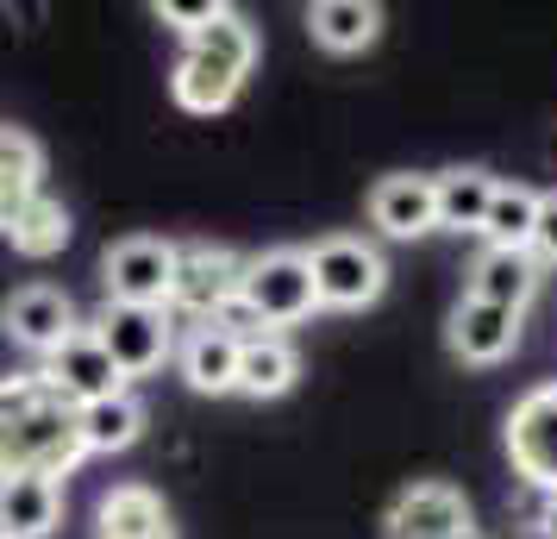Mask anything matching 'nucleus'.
Segmentation results:
<instances>
[{"label":"nucleus","mask_w":557,"mask_h":539,"mask_svg":"<svg viewBox=\"0 0 557 539\" xmlns=\"http://www.w3.org/2000/svg\"><path fill=\"white\" fill-rule=\"evenodd\" d=\"M38 377H45V383H51L57 395L70 402V408H88V402H107V395H120V389H126V383H120V370H113V358L101 352V339H95V327H88V320H82L76 333L57 345L51 358L38 364Z\"/></svg>","instance_id":"obj_11"},{"label":"nucleus","mask_w":557,"mask_h":539,"mask_svg":"<svg viewBox=\"0 0 557 539\" xmlns=\"http://www.w3.org/2000/svg\"><path fill=\"white\" fill-rule=\"evenodd\" d=\"M539 226V188L527 182H495V201L482 213V252H527Z\"/></svg>","instance_id":"obj_23"},{"label":"nucleus","mask_w":557,"mask_h":539,"mask_svg":"<svg viewBox=\"0 0 557 539\" xmlns=\"http://www.w3.org/2000/svg\"><path fill=\"white\" fill-rule=\"evenodd\" d=\"M495 201V176L476 163H457L432 176V226L445 232H482V213Z\"/></svg>","instance_id":"obj_21"},{"label":"nucleus","mask_w":557,"mask_h":539,"mask_svg":"<svg viewBox=\"0 0 557 539\" xmlns=\"http://www.w3.org/2000/svg\"><path fill=\"white\" fill-rule=\"evenodd\" d=\"M176 377L195 395H232V383H238V339L226 333V327H188V333H176Z\"/></svg>","instance_id":"obj_14"},{"label":"nucleus","mask_w":557,"mask_h":539,"mask_svg":"<svg viewBox=\"0 0 557 539\" xmlns=\"http://www.w3.org/2000/svg\"><path fill=\"white\" fill-rule=\"evenodd\" d=\"M63 527L57 477H0V539H51Z\"/></svg>","instance_id":"obj_16"},{"label":"nucleus","mask_w":557,"mask_h":539,"mask_svg":"<svg viewBox=\"0 0 557 539\" xmlns=\"http://www.w3.org/2000/svg\"><path fill=\"white\" fill-rule=\"evenodd\" d=\"M76 327H82V314L70 302V289H57V283H26L0 302V333L13 339L20 352H32L38 364L51 358Z\"/></svg>","instance_id":"obj_9"},{"label":"nucleus","mask_w":557,"mask_h":539,"mask_svg":"<svg viewBox=\"0 0 557 539\" xmlns=\"http://www.w3.org/2000/svg\"><path fill=\"white\" fill-rule=\"evenodd\" d=\"M257 26L238 13V7H220L213 13V26H201L188 45H182L176 70H170V95H176L182 113H195V120H213V113H226L238 101V88L245 76L257 70Z\"/></svg>","instance_id":"obj_2"},{"label":"nucleus","mask_w":557,"mask_h":539,"mask_svg":"<svg viewBox=\"0 0 557 539\" xmlns=\"http://www.w3.org/2000/svg\"><path fill=\"white\" fill-rule=\"evenodd\" d=\"M463 295L507 314H527L532 295H539V264H532V252H476L470 277H463Z\"/></svg>","instance_id":"obj_18"},{"label":"nucleus","mask_w":557,"mask_h":539,"mask_svg":"<svg viewBox=\"0 0 557 539\" xmlns=\"http://www.w3.org/2000/svg\"><path fill=\"white\" fill-rule=\"evenodd\" d=\"M301 383V352L288 333H245L238 339V383L232 395H251V402H276Z\"/></svg>","instance_id":"obj_13"},{"label":"nucleus","mask_w":557,"mask_h":539,"mask_svg":"<svg viewBox=\"0 0 557 539\" xmlns=\"http://www.w3.org/2000/svg\"><path fill=\"white\" fill-rule=\"evenodd\" d=\"M95 539H176L170 502L151 483H113L95 509Z\"/></svg>","instance_id":"obj_15"},{"label":"nucleus","mask_w":557,"mask_h":539,"mask_svg":"<svg viewBox=\"0 0 557 539\" xmlns=\"http://www.w3.org/2000/svg\"><path fill=\"white\" fill-rule=\"evenodd\" d=\"M238 308L257 333H282V327H301L313 320V277H307V252L295 245H276V252L245 257L238 270Z\"/></svg>","instance_id":"obj_3"},{"label":"nucleus","mask_w":557,"mask_h":539,"mask_svg":"<svg viewBox=\"0 0 557 539\" xmlns=\"http://www.w3.org/2000/svg\"><path fill=\"white\" fill-rule=\"evenodd\" d=\"M382 534L388 539H457V534H470V502L445 477H420V483H407L388 502Z\"/></svg>","instance_id":"obj_10"},{"label":"nucleus","mask_w":557,"mask_h":539,"mask_svg":"<svg viewBox=\"0 0 557 539\" xmlns=\"http://www.w3.org/2000/svg\"><path fill=\"white\" fill-rule=\"evenodd\" d=\"M532 264L545 270V264H557V188L552 195H539V226H532Z\"/></svg>","instance_id":"obj_26"},{"label":"nucleus","mask_w":557,"mask_h":539,"mask_svg":"<svg viewBox=\"0 0 557 539\" xmlns=\"http://www.w3.org/2000/svg\"><path fill=\"white\" fill-rule=\"evenodd\" d=\"M76 427H82V452L95 458V452H132L138 439H145V402L120 389V395H107V402H88L76 408Z\"/></svg>","instance_id":"obj_22"},{"label":"nucleus","mask_w":557,"mask_h":539,"mask_svg":"<svg viewBox=\"0 0 557 539\" xmlns=\"http://www.w3.org/2000/svg\"><path fill=\"white\" fill-rule=\"evenodd\" d=\"M157 20L170 32H182V38H195L201 26H213V13H220V0H157L151 7Z\"/></svg>","instance_id":"obj_25"},{"label":"nucleus","mask_w":557,"mask_h":539,"mask_svg":"<svg viewBox=\"0 0 557 539\" xmlns=\"http://www.w3.org/2000/svg\"><path fill=\"white\" fill-rule=\"evenodd\" d=\"M238 270L245 257L213 245V238H188L176 245V277H170V314H188L195 327L220 320L238 302Z\"/></svg>","instance_id":"obj_6"},{"label":"nucleus","mask_w":557,"mask_h":539,"mask_svg":"<svg viewBox=\"0 0 557 539\" xmlns=\"http://www.w3.org/2000/svg\"><path fill=\"white\" fill-rule=\"evenodd\" d=\"M457 539H482V534H476V527H470V534H457Z\"/></svg>","instance_id":"obj_27"},{"label":"nucleus","mask_w":557,"mask_h":539,"mask_svg":"<svg viewBox=\"0 0 557 539\" xmlns=\"http://www.w3.org/2000/svg\"><path fill=\"white\" fill-rule=\"evenodd\" d=\"M45 195V151L20 126H0V238L20 226V213Z\"/></svg>","instance_id":"obj_19"},{"label":"nucleus","mask_w":557,"mask_h":539,"mask_svg":"<svg viewBox=\"0 0 557 539\" xmlns=\"http://www.w3.org/2000/svg\"><path fill=\"white\" fill-rule=\"evenodd\" d=\"M307 32H313L320 51L357 57L382 38V7L376 0H313L307 7Z\"/></svg>","instance_id":"obj_20"},{"label":"nucleus","mask_w":557,"mask_h":539,"mask_svg":"<svg viewBox=\"0 0 557 539\" xmlns=\"http://www.w3.org/2000/svg\"><path fill=\"white\" fill-rule=\"evenodd\" d=\"M170 277H176V238H120L101 257V289L107 302H126V308H170Z\"/></svg>","instance_id":"obj_8"},{"label":"nucleus","mask_w":557,"mask_h":539,"mask_svg":"<svg viewBox=\"0 0 557 539\" xmlns=\"http://www.w3.org/2000/svg\"><path fill=\"white\" fill-rule=\"evenodd\" d=\"M307 277H313V302L320 308H338V314H357V308H376L382 289H388V257L357 238V232H332L307 252Z\"/></svg>","instance_id":"obj_4"},{"label":"nucleus","mask_w":557,"mask_h":539,"mask_svg":"<svg viewBox=\"0 0 557 539\" xmlns=\"http://www.w3.org/2000/svg\"><path fill=\"white\" fill-rule=\"evenodd\" d=\"M552 520H557V502H552Z\"/></svg>","instance_id":"obj_28"},{"label":"nucleus","mask_w":557,"mask_h":539,"mask_svg":"<svg viewBox=\"0 0 557 539\" xmlns=\"http://www.w3.org/2000/svg\"><path fill=\"white\" fill-rule=\"evenodd\" d=\"M88 327H95L101 352L113 358V370H120L126 389H132V377H151V370H163V364L176 358V314L170 308H126V302H107Z\"/></svg>","instance_id":"obj_5"},{"label":"nucleus","mask_w":557,"mask_h":539,"mask_svg":"<svg viewBox=\"0 0 557 539\" xmlns=\"http://www.w3.org/2000/svg\"><path fill=\"white\" fill-rule=\"evenodd\" d=\"M502 445H507L513 477H527V489H539L545 502H557V383L527 389L507 408Z\"/></svg>","instance_id":"obj_7"},{"label":"nucleus","mask_w":557,"mask_h":539,"mask_svg":"<svg viewBox=\"0 0 557 539\" xmlns=\"http://www.w3.org/2000/svg\"><path fill=\"white\" fill-rule=\"evenodd\" d=\"M370 226L382 238H420V232H438L432 226V176L420 170H395L370 188Z\"/></svg>","instance_id":"obj_17"},{"label":"nucleus","mask_w":557,"mask_h":539,"mask_svg":"<svg viewBox=\"0 0 557 539\" xmlns=\"http://www.w3.org/2000/svg\"><path fill=\"white\" fill-rule=\"evenodd\" d=\"M70 238H76V220H70V207L51 201V195H38V201L20 213V226L7 232V245H13L20 257H32V264L70 252Z\"/></svg>","instance_id":"obj_24"},{"label":"nucleus","mask_w":557,"mask_h":539,"mask_svg":"<svg viewBox=\"0 0 557 539\" xmlns=\"http://www.w3.org/2000/svg\"><path fill=\"white\" fill-rule=\"evenodd\" d=\"M82 452L76 408L38 370L0 377V477H70Z\"/></svg>","instance_id":"obj_1"},{"label":"nucleus","mask_w":557,"mask_h":539,"mask_svg":"<svg viewBox=\"0 0 557 539\" xmlns=\"http://www.w3.org/2000/svg\"><path fill=\"white\" fill-rule=\"evenodd\" d=\"M445 345H451L457 364H476V370H488V364H502L507 352L520 345V314L457 295L451 320H445Z\"/></svg>","instance_id":"obj_12"}]
</instances>
